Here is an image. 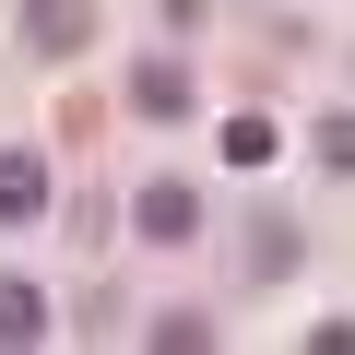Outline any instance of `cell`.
<instances>
[{"label": "cell", "instance_id": "6da1fadb", "mask_svg": "<svg viewBox=\"0 0 355 355\" xmlns=\"http://www.w3.org/2000/svg\"><path fill=\"white\" fill-rule=\"evenodd\" d=\"M12 36H24V60H83L95 48V0H24Z\"/></svg>", "mask_w": 355, "mask_h": 355}, {"label": "cell", "instance_id": "7a4b0ae2", "mask_svg": "<svg viewBox=\"0 0 355 355\" xmlns=\"http://www.w3.org/2000/svg\"><path fill=\"white\" fill-rule=\"evenodd\" d=\"M48 190H60L48 154L36 142H0V225H48Z\"/></svg>", "mask_w": 355, "mask_h": 355}, {"label": "cell", "instance_id": "3957f363", "mask_svg": "<svg viewBox=\"0 0 355 355\" xmlns=\"http://www.w3.org/2000/svg\"><path fill=\"white\" fill-rule=\"evenodd\" d=\"M130 225H142L154 249H190V237H202V202H190V178H142V202H130Z\"/></svg>", "mask_w": 355, "mask_h": 355}, {"label": "cell", "instance_id": "277c9868", "mask_svg": "<svg viewBox=\"0 0 355 355\" xmlns=\"http://www.w3.org/2000/svg\"><path fill=\"white\" fill-rule=\"evenodd\" d=\"M48 320H60V308H48V284H24V272H0V343L24 355V343H48Z\"/></svg>", "mask_w": 355, "mask_h": 355}, {"label": "cell", "instance_id": "5b68a950", "mask_svg": "<svg viewBox=\"0 0 355 355\" xmlns=\"http://www.w3.org/2000/svg\"><path fill=\"white\" fill-rule=\"evenodd\" d=\"M130 107L142 119H190V71H178V60H142L130 71Z\"/></svg>", "mask_w": 355, "mask_h": 355}, {"label": "cell", "instance_id": "8992f818", "mask_svg": "<svg viewBox=\"0 0 355 355\" xmlns=\"http://www.w3.org/2000/svg\"><path fill=\"white\" fill-rule=\"evenodd\" d=\"M272 142H284V130H272L261 107H237V119L214 130V154H225V166H272Z\"/></svg>", "mask_w": 355, "mask_h": 355}, {"label": "cell", "instance_id": "52a82bcc", "mask_svg": "<svg viewBox=\"0 0 355 355\" xmlns=\"http://www.w3.org/2000/svg\"><path fill=\"white\" fill-rule=\"evenodd\" d=\"M272 272H296V225H284V214L249 237V284H272Z\"/></svg>", "mask_w": 355, "mask_h": 355}, {"label": "cell", "instance_id": "ba28073f", "mask_svg": "<svg viewBox=\"0 0 355 355\" xmlns=\"http://www.w3.org/2000/svg\"><path fill=\"white\" fill-rule=\"evenodd\" d=\"M308 154H320V166H331V178H355V107H331V119H320V130H308Z\"/></svg>", "mask_w": 355, "mask_h": 355}, {"label": "cell", "instance_id": "9c48e42d", "mask_svg": "<svg viewBox=\"0 0 355 355\" xmlns=\"http://www.w3.org/2000/svg\"><path fill=\"white\" fill-rule=\"evenodd\" d=\"M154 343H166V355H202V343H214V320H202V308H166V320H154Z\"/></svg>", "mask_w": 355, "mask_h": 355}]
</instances>
